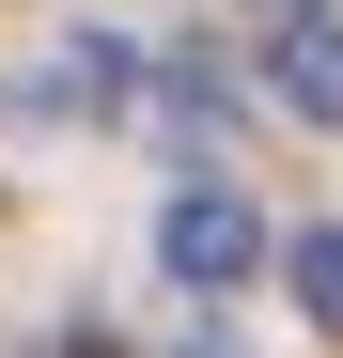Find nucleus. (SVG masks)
Segmentation results:
<instances>
[{
	"label": "nucleus",
	"mask_w": 343,
	"mask_h": 358,
	"mask_svg": "<svg viewBox=\"0 0 343 358\" xmlns=\"http://www.w3.org/2000/svg\"><path fill=\"white\" fill-rule=\"evenodd\" d=\"M281 16H328V0H281Z\"/></svg>",
	"instance_id": "6"
},
{
	"label": "nucleus",
	"mask_w": 343,
	"mask_h": 358,
	"mask_svg": "<svg viewBox=\"0 0 343 358\" xmlns=\"http://www.w3.org/2000/svg\"><path fill=\"white\" fill-rule=\"evenodd\" d=\"M281 280H297V312L343 343V218H328V234H297V250H281Z\"/></svg>",
	"instance_id": "4"
},
{
	"label": "nucleus",
	"mask_w": 343,
	"mask_h": 358,
	"mask_svg": "<svg viewBox=\"0 0 343 358\" xmlns=\"http://www.w3.org/2000/svg\"><path fill=\"white\" fill-rule=\"evenodd\" d=\"M156 265L188 280V296H234V280L265 265V218H250V187H234V171H188V187L156 203Z\"/></svg>",
	"instance_id": "1"
},
{
	"label": "nucleus",
	"mask_w": 343,
	"mask_h": 358,
	"mask_svg": "<svg viewBox=\"0 0 343 358\" xmlns=\"http://www.w3.org/2000/svg\"><path fill=\"white\" fill-rule=\"evenodd\" d=\"M265 94L297 109V125H343V0H328V16H297V31L265 47Z\"/></svg>",
	"instance_id": "2"
},
{
	"label": "nucleus",
	"mask_w": 343,
	"mask_h": 358,
	"mask_svg": "<svg viewBox=\"0 0 343 358\" xmlns=\"http://www.w3.org/2000/svg\"><path fill=\"white\" fill-rule=\"evenodd\" d=\"M47 358H109V343H94V327H78V343H47Z\"/></svg>",
	"instance_id": "5"
},
{
	"label": "nucleus",
	"mask_w": 343,
	"mask_h": 358,
	"mask_svg": "<svg viewBox=\"0 0 343 358\" xmlns=\"http://www.w3.org/2000/svg\"><path fill=\"white\" fill-rule=\"evenodd\" d=\"M125 78H141V63H125V31H63V63H31L16 109H125Z\"/></svg>",
	"instance_id": "3"
}]
</instances>
